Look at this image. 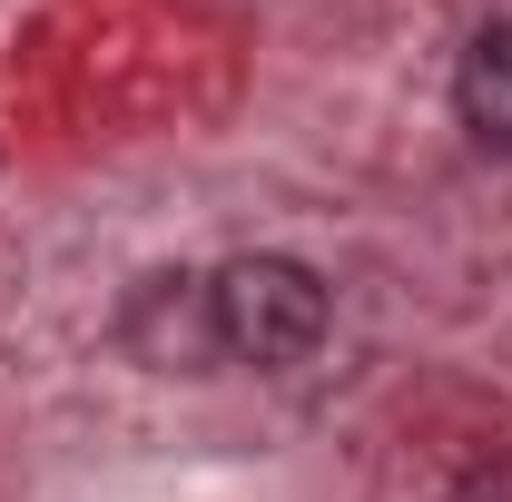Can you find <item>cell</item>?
<instances>
[{"label": "cell", "instance_id": "6da1fadb", "mask_svg": "<svg viewBox=\"0 0 512 502\" xmlns=\"http://www.w3.org/2000/svg\"><path fill=\"white\" fill-rule=\"evenodd\" d=\"M217 306V355L237 365H296L325 345V276L296 256H237L227 276H207Z\"/></svg>", "mask_w": 512, "mask_h": 502}, {"label": "cell", "instance_id": "7a4b0ae2", "mask_svg": "<svg viewBox=\"0 0 512 502\" xmlns=\"http://www.w3.org/2000/svg\"><path fill=\"white\" fill-rule=\"evenodd\" d=\"M119 345L148 375H207L217 365V306L207 276H138L119 306Z\"/></svg>", "mask_w": 512, "mask_h": 502}, {"label": "cell", "instance_id": "3957f363", "mask_svg": "<svg viewBox=\"0 0 512 502\" xmlns=\"http://www.w3.org/2000/svg\"><path fill=\"white\" fill-rule=\"evenodd\" d=\"M453 109H463V128H473L483 148L512 158V20H493V30L463 50V69H453Z\"/></svg>", "mask_w": 512, "mask_h": 502}, {"label": "cell", "instance_id": "277c9868", "mask_svg": "<svg viewBox=\"0 0 512 502\" xmlns=\"http://www.w3.org/2000/svg\"><path fill=\"white\" fill-rule=\"evenodd\" d=\"M453 502H512V473H483V483H463Z\"/></svg>", "mask_w": 512, "mask_h": 502}]
</instances>
